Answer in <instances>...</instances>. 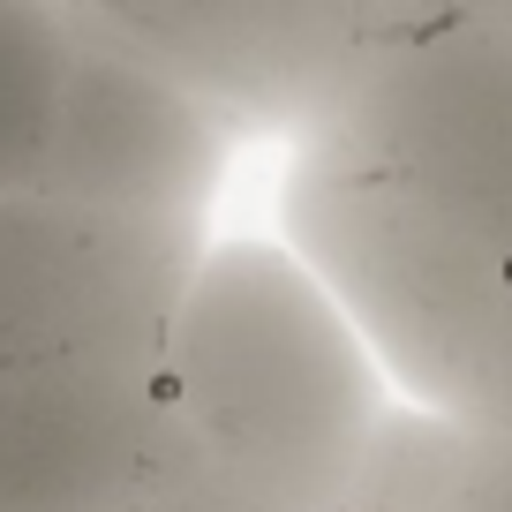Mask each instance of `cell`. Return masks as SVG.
<instances>
[{"label": "cell", "instance_id": "cell-1", "mask_svg": "<svg viewBox=\"0 0 512 512\" xmlns=\"http://www.w3.org/2000/svg\"><path fill=\"white\" fill-rule=\"evenodd\" d=\"M279 226L392 392L512 430V31L384 46L287 144Z\"/></svg>", "mask_w": 512, "mask_h": 512}, {"label": "cell", "instance_id": "cell-2", "mask_svg": "<svg viewBox=\"0 0 512 512\" xmlns=\"http://www.w3.org/2000/svg\"><path fill=\"white\" fill-rule=\"evenodd\" d=\"M159 377L181 430L287 505L317 512L400 392L294 241H204Z\"/></svg>", "mask_w": 512, "mask_h": 512}, {"label": "cell", "instance_id": "cell-3", "mask_svg": "<svg viewBox=\"0 0 512 512\" xmlns=\"http://www.w3.org/2000/svg\"><path fill=\"white\" fill-rule=\"evenodd\" d=\"M211 226L0 189V377L61 362H159Z\"/></svg>", "mask_w": 512, "mask_h": 512}, {"label": "cell", "instance_id": "cell-4", "mask_svg": "<svg viewBox=\"0 0 512 512\" xmlns=\"http://www.w3.org/2000/svg\"><path fill=\"white\" fill-rule=\"evenodd\" d=\"M68 16L287 144L392 46L377 0H68Z\"/></svg>", "mask_w": 512, "mask_h": 512}, {"label": "cell", "instance_id": "cell-5", "mask_svg": "<svg viewBox=\"0 0 512 512\" xmlns=\"http://www.w3.org/2000/svg\"><path fill=\"white\" fill-rule=\"evenodd\" d=\"M241 128L211 98L151 68L144 53L113 46L106 31L76 23L68 91L53 121L46 166L31 189L76 196L106 211H159V219H204L219 174L234 159Z\"/></svg>", "mask_w": 512, "mask_h": 512}, {"label": "cell", "instance_id": "cell-6", "mask_svg": "<svg viewBox=\"0 0 512 512\" xmlns=\"http://www.w3.org/2000/svg\"><path fill=\"white\" fill-rule=\"evenodd\" d=\"M181 415L159 362H61L0 377V512H136Z\"/></svg>", "mask_w": 512, "mask_h": 512}, {"label": "cell", "instance_id": "cell-7", "mask_svg": "<svg viewBox=\"0 0 512 512\" xmlns=\"http://www.w3.org/2000/svg\"><path fill=\"white\" fill-rule=\"evenodd\" d=\"M475 437H482L475 422L400 392L377 415V430L354 445V460L339 467V482L324 490L317 512H445L467 475Z\"/></svg>", "mask_w": 512, "mask_h": 512}, {"label": "cell", "instance_id": "cell-8", "mask_svg": "<svg viewBox=\"0 0 512 512\" xmlns=\"http://www.w3.org/2000/svg\"><path fill=\"white\" fill-rule=\"evenodd\" d=\"M68 0H0V189H31L68 91Z\"/></svg>", "mask_w": 512, "mask_h": 512}, {"label": "cell", "instance_id": "cell-9", "mask_svg": "<svg viewBox=\"0 0 512 512\" xmlns=\"http://www.w3.org/2000/svg\"><path fill=\"white\" fill-rule=\"evenodd\" d=\"M136 512H302L287 505L279 490H264V482H249L241 467H226L219 452H204L189 430L174 437V452L159 460V475H151L144 505Z\"/></svg>", "mask_w": 512, "mask_h": 512}, {"label": "cell", "instance_id": "cell-10", "mask_svg": "<svg viewBox=\"0 0 512 512\" xmlns=\"http://www.w3.org/2000/svg\"><path fill=\"white\" fill-rule=\"evenodd\" d=\"M384 38H437V31H512V0H377Z\"/></svg>", "mask_w": 512, "mask_h": 512}, {"label": "cell", "instance_id": "cell-11", "mask_svg": "<svg viewBox=\"0 0 512 512\" xmlns=\"http://www.w3.org/2000/svg\"><path fill=\"white\" fill-rule=\"evenodd\" d=\"M445 512H512V430H482Z\"/></svg>", "mask_w": 512, "mask_h": 512}]
</instances>
